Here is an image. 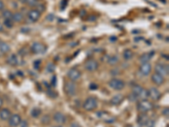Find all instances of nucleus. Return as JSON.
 <instances>
[{
	"mask_svg": "<svg viewBox=\"0 0 169 127\" xmlns=\"http://www.w3.org/2000/svg\"><path fill=\"white\" fill-rule=\"evenodd\" d=\"M132 93L136 97L137 99L140 98L141 100H144L148 98V91L140 85H134L132 89Z\"/></svg>",
	"mask_w": 169,
	"mask_h": 127,
	"instance_id": "f257e3e1",
	"label": "nucleus"
},
{
	"mask_svg": "<svg viewBox=\"0 0 169 127\" xmlns=\"http://www.w3.org/2000/svg\"><path fill=\"white\" fill-rule=\"evenodd\" d=\"M98 105V102L96 98H93V97H89L83 104V108L84 109H86V111H92L96 108Z\"/></svg>",
	"mask_w": 169,
	"mask_h": 127,
	"instance_id": "f03ea898",
	"label": "nucleus"
},
{
	"mask_svg": "<svg viewBox=\"0 0 169 127\" xmlns=\"http://www.w3.org/2000/svg\"><path fill=\"white\" fill-rule=\"evenodd\" d=\"M152 108H153V104L150 103V101L146 99L140 101L137 105L138 110L140 112V113H144V114H146V112L151 110Z\"/></svg>",
	"mask_w": 169,
	"mask_h": 127,
	"instance_id": "7ed1b4c3",
	"label": "nucleus"
},
{
	"mask_svg": "<svg viewBox=\"0 0 169 127\" xmlns=\"http://www.w3.org/2000/svg\"><path fill=\"white\" fill-rule=\"evenodd\" d=\"M108 85L111 88H113L114 90H118V91L122 90L123 88L125 87V83L123 81L120 79H116V78L111 80L108 82Z\"/></svg>",
	"mask_w": 169,
	"mask_h": 127,
	"instance_id": "20e7f679",
	"label": "nucleus"
},
{
	"mask_svg": "<svg viewBox=\"0 0 169 127\" xmlns=\"http://www.w3.org/2000/svg\"><path fill=\"white\" fill-rule=\"evenodd\" d=\"M64 91L68 96H75L77 91L76 85L74 83V81H67L64 85Z\"/></svg>",
	"mask_w": 169,
	"mask_h": 127,
	"instance_id": "39448f33",
	"label": "nucleus"
},
{
	"mask_svg": "<svg viewBox=\"0 0 169 127\" xmlns=\"http://www.w3.org/2000/svg\"><path fill=\"white\" fill-rule=\"evenodd\" d=\"M155 71H156V73H157V74L162 76H167L169 71L168 65L167 64L164 65V64H162L161 63H157L156 66H155Z\"/></svg>",
	"mask_w": 169,
	"mask_h": 127,
	"instance_id": "423d86ee",
	"label": "nucleus"
},
{
	"mask_svg": "<svg viewBox=\"0 0 169 127\" xmlns=\"http://www.w3.org/2000/svg\"><path fill=\"white\" fill-rule=\"evenodd\" d=\"M47 48L42 43H34L32 45V51L35 54H42L46 52Z\"/></svg>",
	"mask_w": 169,
	"mask_h": 127,
	"instance_id": "0eeeda50",
	"label": "nucleus"
},
{
	"mask_svg": "<svg viewBox=\"0 0 169 127\" xmlns=\"http://www.w3.org/2000/svg\"><path fill=\"white\" fill-rule=\"evenodd\" d=\"M85 68H86V70H88V71H95L98 68V63H97L96 60L90 59V60H88L86 62V63H85Z\"/></svg>",
	"mask_w": 169,
	"mask_h": 127,
	"instance_id": "6e6552de",
	"label": "nucleus"
},
{
	"mask_svg": "<svg viewBox=\"0 0 169 127\" xmlns=\"http://www.w3.org/2000/svg\"><path fill=\"white\" fill-rule=\"evenodd\" d=\"M68 77L71 81H76L81 77V73L77 69H71L68 72Z\"/></svg>",
	"mask_w": 169,
	"mask_h": 127,
	"instance_id": "1a4fd4ad",
	"label": "nucleus"
},
{
	"mask_svg": "<svg viewBox=\"0 0 169 127\" xmlns=\"http://www.w3.org/2000/svg\"><path fill=\"white\" fill-rule=\"evenodd\" d=\"M161 92L157 88H150L148 91V97L154 101H157L161 98Z\"/></svg>",
	"mask_w": 169,
	"mask_h": 127,
	"instance_id": "9d476101",
	"label": "nucleus"
},
{
	"mask_svg": "<svg viewBox=\"0 0 169 127\" xmlns=\"http://www.w3.org/2000/svg\"><path fill=\"white\" fill-rule=\"evenodd\" d=\"M20 122H21V117L20 115L15 114V115H11L10 118L8 119V124L11 127H16L20 125Z\"/></svg>",
	"mask_w": 169,
	"mask_h": 127,
	"instance_id": "9b49d317",
	"label": "nucleus"
},
{
	"mask_svg": "<svg viewBox=\"0 0 169 127\" xmlns=\"http://www.w3.org/2000/svg\"><path fill=\"white\" fill-rule=\"evenodd\" d=\"M41 17V13L36 9H32L28 12V18L32 22H35L39 20Z\"/></svg>",
	"mask_w": 169,
	"mask_h": 127,
	"instance_id": "f8f14e48",
	"label": "nucleus"
},
{
	"mask_svg": "<svg viewBox=\"0 0 169 127\" xmlns=\"http://www.w3.org/2000/svg\"><path fill=\"white\" fill-rule=\"evenodd\" d=\"M150 71H151V65L149 63H142L140 68V72L141 73V75L145 76H148Z\"/></svg>",
	"mask_w": 169,
	"mask_h": 127,
	"instance_id": "ddd939ff",
	"label": "nucleus"
},
{
	"mask_svg": "<svg viewBox=\"0 0 169 127\" xmlns=\"http://www.w3.org/2000/svg\"><path fill=\"white\" fill-rule=\"evenodd\" d=\"M53 119L55 122L59 124H63L66 122V117L61 112H56L53 115Z\"/></svg>",
	"mask_w": 169,
	"mask_h": 127,
	"instance_id": "4468645a",
	"label": "nucleus"
},
{
	"mask_svg": "<svg viewBox=\"0 0 169 127\" xmlns=\"http://www.w3.org/2000/svg\"><path fill=\"white\" fill-rule=\"evenodd\" d=\"M151 81H153L154 83L157 86H161L164 83V77L161 75H159L157 73H154L153 75L151 76Z\"/></svg>",
	"mask_w": 169,
	"mask_h": 127,
	"instance_id": "2eb2a0df",
	"label": "nucleus"
},
{
	"mask_svg": "<svg viewBox=\"0 0 169 127\" xmlns=\"http://www.w3.org/2000/svg\"><path fill=\"white\" fill-rule=\"evenodd\" d=\"M123 99H124L123 95V94H120V93H118V94H116V95H114L113 97L112 98V99H111L110 102L113 105H119V104L123 101Z\"/></svg>",
	"mask_w": 169,
	"mask_h": 127,
	"instance_id": "dca6fc26",
	"label": "nucleus"
},
{
	"mask_svg": "<svg viewBox=\"0 0 169 127\" xmlns=\"http://www.w3.org/2000/svg\"><path fill=\"white\" fill-rule=\"evenodd\" d=\"M6 62L7 63H8L9 65H12V66H15L17 65L18 63H19V59H18V57L16 54H11V55H9L7 58V60H6Z\"/></svg>",
	"mask_w": 169,
	"mask_h": 127,
	"instance_id": "f3484780",
	"label": "nucleus"
},
{
	"mask_svg": "<svg viewBox=\"0 0 169 127\" xmlns=\"http://www.w3.org/2000/svg\"><path fill=\"white\" fill-rule=\"evenodd\" d=\"M11 116V112L8 108H3L0 110V119L2 120H8Z\"/></svg>",
	"mask_w": 169,
	"mask_h": 127,
	"instance_id": "a211bd4d",
	"label": "nucleus"
},
{
	"mask_svg": "<svg viewBox=\"0 0 169 127\" xmlns=\"http://www.w3.org/2000/svg\"><path fill=\"white\" fill-rule=\"evenodd\" d=\"M154 52H150V53H144L140 56V61L142 63H148L150 60H151V57L153 56Z\"/></svg>",
	"mask_w": 169,
	"mask_h": 127,
	"instance_id": "6ab92c4d",
	"label": "nucleus"
},
{
	"mask_svg": "<svg viewBox=\"0 0 169 127\" xmlns=\"http://www.w3.org/2000/svg\"><path fill=\"white\" fill-rule=\"evenodd\" d=\"M148 120H149V119H148L147 115H146V114H144V113H141L140 115H139L137 121L140 125H146Z\"/></svg>",
	"mask_w": 169,
	"mask_h": 127,
	"instance_id": "aec40b11",
	"label": "nucleus"
},
{
	"mask_svg": "<svg viewBox=\"0 0 169 127\" xmlns=\"http://www.w3.org/2000/svg\"><path fill=\"white\" fill-rule=\"evenodd\" d=\"M10 51V47L8 43H4V42H0V53L2 54L7 53Z\"/></svg>",
	"mask_w": 169,
	"mask_h": 127,
	"instance_id": "412c9836",
	"label": "nucleus"
},
{
	"mask_svg": "<svg viewBox=\"0 0 169 127\" xmlns=\"http://www.w3.org/2000/svg\"><path fill=\"white\" fill-rule=\"evenodd\" d=\"M22 20H23V15L20 12H15L13 14L12 20H14L15 22H20Z\"/></svg>",
	"mask_w": 169,
	"mask_h": 127,
	"instance_id": "4be33fe9",
	"label": "nucleus"
},
{
	"mask_svg": "<svg viewBox=\"0 0 169 127\" xmlns=\"http://www.w3.org/2000/svg\"><path fill=\"white\" fill-rule=\"evenodd\" d=\"M42 113V110L38 108H32V110L31 111V115H32L33 118H38Z\"/></svg>",
	"mask_w": 169,
	"mask_h": 127,
	"instance_id": "5701e85b",
	"label": "nucleus"
},
{
	"mask_svg": "<svg viewBox=\"0 0 169 127\" xmlns=\"http://www.w3.org/2000/svg\"><path fill=\"white\" fill-rule=\"evenodd\" d=\"M133 58V53L130 49H126L123 52V59L126 60H130Z\"/></svg>",
	"mask_w": 169,
	"mask_h": 127,
	"instance_id": "b1692460",
	"label": "nucleus"
},
{
	"mask_svg": "<svg viewBox=\"0 0 169 127\" xmlns=\"http://www.w3.org/2000/svg\"><path fill=\"white\" fill-rule=\"evenodd\" d=\"M118 61H119V60H118V58L117 56H112V57H110V58L108 59L107 63H109L110 65H115V64L118 63Z\"/></svg>",
	"mask_w": 169,
	"mask_h": 127,
	"instance_id": "393cba45",
	"label": "nucleus"
},
{
	"mask_svg": "<svg viewBox=\"0 0 169 127\" xmlns=\"http://www.w3.org/2000/svg\"><path fill=\"white\" fill-rule=\"evenodd\" d=\"M12 15H13V13L10 10H4L3 12V17H4V20H12Z\"/></svg>",
	"mask_w": 169,
	"mask_h": 127,
	"instance_id": "a878e982",
	"label": "nucleus"
},
{
	"mask_svg": "<svg viewBox=\"0 0 169 127\" xmlns=\"http://www.w3.org/2000/svg\"><path fill=\"white\" fill-rule=\"evenodd\" d=\"M25 4H26L30 7H35L39 4V3H38L37 0H25Z\"/></svg>",
	"mask_w": 169,
	"mask_h": 127,
	"instance_id": "bb28decb",
	"label": "nucleus"
},
{
	"mask_svg": "<svg viewBox=\"0 0 169 127\" xmlns=\"http://www.w3.org/2000/svg\"><path fill=\"white\" fill-rule=\"evenodd\" d=\"M47 72H53L55 70V65L52 63H49L47 66Z\"/></svg>",
	"mask_w": 169,
	"mask_h": 127,
	"instance_id": "cd10ccee",
	"label": "nucleus"
},
{
	"mask_svg": "<svg viewBox=\"0 0 169 127\" xmlns=\"http://www.w3.org/2000/svg\"><path fill=\"white\" fill-rule=\"evenodd\" d=\"M4 24L6 27H8V28H12L13 27V26H14L12 20H4Z\"/></svg>",
	"mask_w": 169,
	"mask_h": 127,
	"instance_id": "c85d7f7f",
	"label": "nucleus"
},
{
	"mask_svg": "<svg viewBox=\"0 0 169 127\" xmlns=\"http://www.w3.org/2000/svg\"><path fill=\"white\" fill-rule=\"evenodd\" d=\"M49 121H50V116L49 115H45V116H43V118L42 119V122L44 125H47L49 123Z\"/></svg>",
	"mask_w": 169,
	"mask_h": 127,
	"instance_id": "c756f323",
	"label": "nucleus"
},
{
	"mask_svg": "<svg viewBox=\"0 0 169 127\" xmlns=\"http://www.w3.org/2000/svg\"><path fill=\"white\" fill-rule=\"evenodd\" d=\"M162 114L164 116H166L167 118H168L169 117V108L167 107L165 108L164 109H163V111H162Z\"/></svg>",
	"mask_w": 169,
	"mask_h": 127,
	"instance_id": "7c9ffc66",
	"label": "nucleus"
},
{
	"mask_svg": "<svg viewBox=\"0 0 169 127\" xmlns=\"http://www.w3.org/2000/svg\"><path fill=\"white\" fill-rule=\"evenodd\" d=\"M20 127H29L28 125V123L27 121H25V120H24V121H21L20 124Z\"/></svg>",
	"mask_w": 169,
	"mask_h": 127,
	"instance_id": "2f4dec72",
	"label": "nucleus"
},
{
	"mask_svg": "<svg viewBox=\"0 0 169 127\" xmlns=\"http://www.w3.org/2000/svg\"><path fill=\"white\" fill-rule=\"evenodd\" d=\"M98 88L97 87V85L96 83H92V84H90V88L91 89V90H95V89H96V88Z\"/></svg>",
	"mask_w": 169,
	"mask_h": 127,
	"instance_id": "473e14b6",
	"label": "nucleus"
},
{
	"mask_svg": "<svg viewBox=\"0 0 169 127\" xmlns=\"http://www.w3.org/2000/svg\"><path fill=\"white\" fill-rule=\"evenodd\" d=\"M70 127H81L80 126V125L79 123H77V122H73V123L70 125Z\"/></svg>",
	"mask_w": 169,
	"mask_h": 127,
	"instance_id": "72a5a7b5",
	"label": "nucleus"
},
{
	"mask_svg": "<svg viewBox=\"0 0 169 127\" xmlns=\"http://www.w3.org/2000/svg\"><path fill=\"white\" fill-rule=\"evenodd\" d=\"M51 83H52V85L53 86V87H55V86H56V76H55L52 77V80Z\"/></svg>",
	"mask_w": 169,
	"mask_h": 127,
	"instance_id": "f704fd0d",
	"label": "nucleus"
},
{
	"mask_svg": "<svg viewBox=\"0 0 169 127\" xmlns=\"http://www.w3.org/2000/svg\"><path fill=\"white\" fill-rule=\"evenodd\" d=\"M4 2H3L2 0H0V11H1V10H3V9H4Z\"/></svg>",
	"mask_w": 169,
	"mask_h": 127,
	"instance_id": "c9c22d12",
	"label": "nucleus"
},
{
	"mask_svg": "<svg viewBox=\"0 0 169 127\" xmlns=\"http://www.w3.org/2000/svg\"><path fill=\"white\" fill-rule=\"evenodd\" d=\"M4 32V26L0 23V32Z\"/></svg>",
	"mask_w": 169,
	"mask_h": 127,
	"instance_id": "e433bc0d",
	"label": "nucleus"
},
{
	"mask_svg": "<svg viewBox=\"0 0 169 127\" xmlns=\"http://www.w3.org/2000/svg\"><path fill=\"white\" fill-rule=\"evenodd\" d=\"M3 103H4V102H3V99H2V98L0 97V108L3 106Z\"/></svg>",
	"mask_w": 169,
	"mask_h": 127,
	"instance_id": "4c0bfd02",
	"label": "nucleus"
},
{
	"mask_svg": "<svg viewBox=\"0 0 169 127\" xmlns=\"http://www.w3.org/2000/svg\"><path fill=\"white\" fill-rule=\"evenodd\" d=\"M20 2H21L22 4H25V0H20Z\"/></svg>",
	"mask_w": 169,
	"mask_h": 127,
	"instance_id": "58836bf2",
	"label": "nucleus"
},
{
	"mask_svg": "<svg viewBox=\"0 0 169 127\" xmlns=\"http://www.w3.org/2000/svg\"><path fill=\"white\" fill-rule=\"evenodd\" d=\"M55 127H63V126H62V125H57V126Z\"/></svg>",
	"mask_w": 169,
	"mask_h": 127,
	"instance_id": "ea45409f",
	"label": "nucleus"
}]
</instances>
